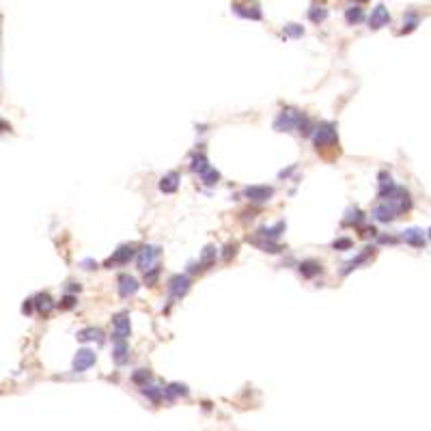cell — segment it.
<instances>
[{
  "label": "cell",
  "mask_w": 431,
  "mask_h": 431,
  "mask_svg": "<svg viewBox=\"0 0 431 431\" xmlns=\"http://www.w3.org/2000/svg\"><path fill=\"white\" fill-rule=\"evenodd\" d=\"M410 207H412V198L408 194V190L395 188L388 196L380 198V203L373 209V216L378 222H390V220H395L399 214L408 212Z\"/></svg>",
  "instance_id": "1"
},
{
  "label": "cell",
  "mask_w": 431,
  "mask_h": 431,
  "mask_svg": "<svg viewBox=\"0 0 431 431\" xmlns=\"http://www.w3.org/2000/svg\"><path fill=\"white\" fill-rule=\"evenodd\" d=\"M302 114L300 110L296 108H287V110H282V112L276 117V121H274V130L276 132H291V130H296L298 123L302 121Z\"/></svg>",
  "instance_id": "2"
},
{
  "label": "cell",
  "mask_w": 431,
  "mask_h": 431,
  "mask_svg": "<svg viewBox=\"0 0 431 431\" xmlns=\"http://www.w3.org/2000/svg\"><path fill=\"white\" fill-rule=\"evenodd\" d=\"M336 125L332 123H319L315 127V132H313V142L317 149H324V147H330V145H334L336 142Z\"/></svg>",
  "instance_id": "3"
},
{
  "label": "cell",
  "mask_w": 431,
  "mask_h": 431,
  "mask_svg": "<svg viewBox=\"0 0 431 431\" xmlns=\"http://www.w3.org/2000/svg\"><path fill=\"white\" fill-rule=\"evenodd\" d=\"M244 196L252 200V203H268L274 196V188L270 186H248L244 190Z\"/></svg>",
  "instance_id": "4"
},
{
  "label": "cell",
  "mask_w": 431,
  "mask_h": 431,
  "mask_svg": "<svg viewBox=\"0 0 431 431\" xmlns=\"http://www.w3.org/2000/svg\"><path fill=\"white\" fill-rule=\"evenodd\" d=\"M112 326H114V332H112L114 343L117 341H125V338L130 336V313H119L112 319Z\"/></svg>",
  "instance_id": "5"
},
{
  "label": "cell",
  "mask_w": 431,
  "mask_h": 431,
  "mask_svg": "<svg viewBox=\"0 0 431 431\" xmlns=\"http://www.w3.org/2000/svg\"><path fill=\"white\" fill-rule=\"evenodd\" d=\"M158 256H160V248H158V246H145V248L138 252V268L142 272L155 268Z\"/></svg>",
  "instance_id": "6"
},
{
  "label": "cell",
  "mask_w": 431,
  "mask_h": 431,
  "mask_svg": "<svg viewBox=\"0 0 431 431\" xmlns=\"http://www.w3.org/2000/svg\"><path fill=\"white\" fill-rule=\"evenodd\" d=\"M401 240L410 246H414V248H423L427 244V235L423 228H406V231L401 233Z\"/></svg>",
  "instance_id": "7"
},
{
  "label": "cell",
  "mask_w": 431,
  "mask_h": 431,
  "mask_svg": "<svg viewBox=\"0 0 431 431\" xmlns=\"http://www.w3.org/2000/svg\"><path fill=\"white\" fill-rule=\"evenodd\" d=\"M388 22H390V13H388V9L384 7V5H378V7L373 9L371 17H369V28L378 31V28H382V26H386Z\"/></svg>",
  "instance_id": "8"
},
{
  "label": "cell",
  "mask_w": 431,
  "mask_h": 431,
  "mask_svg": "<svg viewBox=\"0 0 431 431\" xmlns=\"http://www.w3.org/2000/svg\"><path fill=\"white\" fill-rule=\"evenodd\" d=\"M138 280H136L134 276H130V274H121L119 276V296L121 298H130L134 296L136 291H138Z\"/></svg>",
  "instance_id": "9"
},
{
  "label": "cell",
  "mask_w": 431,
  "mask_h": 431,
  "mask_svg": "<svg viewBox=\"0 0 431 431\" xmlns=\"http://www.w3.org/2000/svg\"><path fill=\"white\" fill-rule=\"evenodd\" d=\"M93 364H95V354L91 352V350H80L76 354V358H73V371L82 373V371L91 369Z\"/></svg>",
  "instance_id": "10"
},
{
  "label": "cell",
  "mask_w": 431,
  "mask_h": 431,
  "mask_svg": "<svg viewBox=\"0 0 431 431\" xmlns=\"http://www.w3.org/2000/svg\"><path fill=\"white\" fill-rule=\"evenodd\" d=\"M168 289H170V296H173V298L186 296L188 289H190V278H188V276H181V274H177V276L170 278Z\"/></svg>",
  "instance_id": "11"
},
{
  "label": "cell",
  "mask_w": 431,
  "mask_h": 431,
  "mask_svg": "<svg viewBox=\"0 0 431 431\" xmlns=\"http://www.w3.org/2000/svg\"><path fill=\"white\" fill-rule=\"evenodd\" d=\"M134 254H136V252H134V246H121V248H119V250L106 261V265H119V263L123 265V263L130 261Z\"/></svg>",
  "instance_id": "12"
},
{
  "label": "cell",
  "mask_w": 431,
  "mask_h": 431,
  "mask_svg": "<svg viewBox=\"0 0 431 431\" xmlns=\"http://www.w3.org/2000/svg\"><path fill=\"white\" fill-rule=\"evenodd\" d=\"M285 231V222H276L274 226H263L259 228V240H265V242H274V240H278L280 233Z\"/></svg>",
  "instance_id": "13"
},
{
  "label": "cell",
  "mask_w": 431,
  "mask_h": 431,
  "mask_svg": "<svg viewBox=\"0 0 431 431\" xmlns=\"http://www.w3.org/2000/svg\"><path fill=\"white\" fill-rule=\"evenodd\" d=\"M233 13L246 17V20H261V11L259 7H242V5H233Z\"/></svg>",
  "instance_id": "14"
},
{
  "label": "cell",
  "mask_w": 431,
  "mask_h": 431,
  "mask_svg": "<svg viewBox=\"0 0 431 431\" xmlns=\"http://www.w3.org/2000/svg\"><path fill=\"white\" fill-rule=\"evenodd\" d=\"M179 188V173H168L166 177H162L160 181V190L170 194V192H175Z\"/></svg>",
  "instance_id": "15"
},
{
  "label": "cell",
  "mask_w": 431,
  "mask_h": 431,
  "mask_svg": "<svg viewBox=\"0 0 431 431\" xmlns=\"http://www.w3.org/2000/svg\"><path fill=\"white\" fill-rule=\"evenodd\" d=\"M319 272H322V263H317V261H302L300 263V274L304 278H313Z\"/></svg>",
  "instance_id": "16"
},
{
  "label": "cell",
  "mask_w": 431,
  "mask_h": 431,
  "mask_svg": "<svg viewBox=\"0 0 431 431\" xmlns=\"http://www.w3.org/2000/svg\"><path fill=\"white\" fill-rule=\"evenodd\" d=\"M112 356H114V360H117L119 364H123L127 358H130V345H127L125 341H117V343H114Z\"/></svg>",
  "instance_id": "17"
},
{
  "label": "cell",
  "mask_w": 431,
  "mask_h": 431,
  "mask_svg": "<svg viewBox=\"0 0 431 431\" xmlns=\"http://www.w3.org/2000/svg\"><path fill=\"white\" fill-rule=\"evenodd\" d=\"M102 336H104V332L99 328H84L78 332L80 341H102Z\"/></svg>",
  "instance_id": "18"
},
{
  "label": "cell",
  "mask_w": 431,
  "mask_h": 431,
  "mask_svg": "<svg viewBox=\"0 0 431 431\" xmlns=\"http://www.w3.org/2000/svg\"><path fill=\"white\" fill-rule=\"evenodd\" d=\"M326 15H328V11H326L324 5H313L308 9V20L315 22V24H322L326 20Z\"/></svg>",
  "instance_id": "19"
},
{
  "label": "cell",
  "mask_w": 431,
  "mask_h": 431,
  "mask_svg": "<svg viewBox=\"0 0 431 431\" xmlns=\"http://www.w3.org/2000/svg\"><path fill=\"white\" fill-rule=\"evenodd\" d=\"M33 304L37 306V310H41V313H50L52 306H54L48 293H39V296H37V298L33 300Z\"/></svg>",
  "instance_id": "20"
},
{
  "label": "cell",
  "mask_w": 431,
  "mask_h": 431,
  "mask_svg": "<svg viewBox=\"0 0 431 431\" xmlns=\"http://www.w3.org/2000/svg\"><path fill=\"white\" fill-rule=\"evenodd\" d=\"M162 395L166 397V399H175L177 395H188V388L183 386V384H170L168 388L162 390Z\"/></svg>",
  "instance_id": "21"
},
{
  "label": "cell",
  "mask_w": 431,
  "mask_h": 431,
  "mask_svg": "<svg viewBox=\"0 0 431 431\" xmlns=\"http://www.w3.org/2000/svg\"><path fill=\"white\" fill-rule=\"evenodd\" d=\"M345 20H347V24H360V22L364 20V11H362L360 7H352V9H347Z\"/></svg>",
  "instance_id": "22"
},
{
  "label": "cell",
  "mask_w": 431,
  "mask_h": 431,
  "mask_svg": "<svg viewBox=\"0 0 431 431\" xmlns=\"http://www.w3.org/2000/svg\"><path fill=\"white\" fill-rule=\"evenodd\" d=\"M347 218L343 220V224H360L362 220H364V216H362V212L358 207H354V209H347V214H345Z\"/></svg>",
  "instance_id": "23"
},
{
  "label": "cell",
  "mask_w": 431,
  "mask_h": 431,
  "mask_svg": "<svg viewBox=\"0 0 431 431\" xmlns=\"http://www.w3.org/2000/svg\"><path fill=\"white\" fill-rule=\"evenodd\" d=\"M200 179H203V183H205V186H214V183H218V179H220V173H218L216 168H212V166H209L207 170H203V173H200Z\"/></svg>",
  "instance_id": "24"
},
{
  "label": "cell",
  "mask_w": 431,
  "mask_h": 431,
  "mask_svg": "<svg viewBox=\"0 0 431 431\" xmlns=\"http://www.w3.org/2000/svg\"><path fill=\"white\" fill-rule=\"evenodd\" d=\"M142 395L149 397L153 403H160L162 401V388H155V386H142Z\"/></svg>",
  "instance_id": "25"
},
{
  "label": "cell",
  "mask_w": 431,
  "mask_h": 431,
  "mask_svg": "<svg viewBox=\"0 0 431 431\" xmlns=\"http://www.w3.org/2000/svg\"><path fill=\"white\" fill-rule=\"evenodd\" d=\"M216 248L214 246H207L205 248V252H203V256H200V265H212L214 261H216Z\"/></svg>",
  "instance_id": "26"
},
{
  "label": "cell",
  "mask_w": 431,
  "mask_h": 431,
  "mask_svg": "<svg viewBox=\"0 0 431 431\" xmlns=\"http://www.w3.org/2000/svg\"><path fill=\"white\" fill-rule=\"evenodd\" d=\"M209 168V164H207V160H205V155H196L194 160H192V170H196L198 175L203 170H207Z\"/></svg>",
  "instance_id": "27"
},
{
  "label": "cell",
  "mask_w": 431,
  "mask_h": 431,
  "mask_svg": "<svg viewBox=\"0 0 431 431\" xmlns=\"http://www.w3.org/2000/svg\"><path fill=\"white\" fill-rule=\"evenodd\" d=\"M250 242H252L254 246H259V248L265 250V252H278V250H280L274 242H265V240H250Z\"/></svg>",
  "instance_id": "28"
},
{
  "label": "cell",
  "mask_w": 431,
  "mask_h": 431,
  "mask_svg": "<svg viewBox=\"0 0 431 431\" xmlns=\"http://www.w3.org/2000/svg\"><path fill=\"white\" fill-rule=\"evenodd\" d=\"M369 254H371V250H366L364 254H360V256H358V259H354L352 263H347V268L343 270V274H350L352 270H356V268H358V265H360L362 261H366V256H369Z\"/></svg>",
  "instance_id": "29"
},
{
  "label": "cell",
  "mask_w": 431,
  "mask_h": 431,
  "mask_svg": "<svg viewBox=\"0 0 431 431\" xmlns=\"http://www.w3.org/2000/svg\"><path fill=\"white\" fill-rule=\"evenodd\" d=\"M304 35V28L300 24H289L285 26V37H302Z\"/></svg>",
  "instance_id": "30"
},
{
  "label": "cell",
  "mask_w": 431,
  "mask_h": 431,
  "mask_svg": "<svg viewBox=\"0 0 431 431\" xmlns=\"http://www.w3.org/2000/svg\"><path fill=\"white\" fill-rule=\"evenodd\" d=\"M149 378H151V373H149V371H145V369L136 371V373L132 375V380H134L136 384H145V382H149Z\"/></svg>",
  "instance_id": "31"
},
{
  "label": "cell",
  "mask_w": 431,
  "mask_h": 431,
  "mask_svg": "<svg viewBox=\"0 0 431 431\" xmlns=\"http://www.w3.org/2000/svg\"><path fill=\"white\" fill-rule=\"evenodd\" d=\"M352 244H354V242L350 240V237H341V240H336L332 246H334L336 250H347V248H352Z\"/></svg>",
  "instance_id": "32"
},
{
  "label": "cell",
  "mask_w": 431,
  "mask_h": 431,
  "mask_svg": "<svg viewBox=\"0 0 431 431\" xmlns=\"http://www.w3.org/2000/svg\"><path fill=\"white\" fill-rule=\"evenodd\" d=\"M416 24H418V17H416L414 13H412V15H410V20H408V24L403 26V31H401V33H410V31H414V28H416Z\"/></svg>",
  "instance_id": "33"
},
{
  "label": "cell",
  "mask_w": 431,
  "mask_h": 431,
  "mask_svg": "<svg viewBox=\"0 0 431 431\" xmlns=\"http://www.w3.org/2000/svg\"><path fill=\"white\" fill-rule=\"evenodd\" d=\"M73 306H76V298H73V296H65V298H63L61 308H73Z\"/></svg>",
  "instance_id": "34"
},
{
  "label": "cell",
  "mask_w": 431,
  "mask_h": 431,
  "mask_svg": "<svg viewBox=\"0 0 431 431\" xmlns=\"http://www.w3.org/2000/svg\"><path fill=\"white\" fill-rule=\"evenodd\" d=\"M22 313H33V300H26V304L22 306Z\"/></svg>",
  "instance_id": "35"
},
{
  "label": "cell",
  "mask_w": 431,
  "mask_h": 431,
  "mask_svg": "<svg viewBox=\"0 0 431 431\" xmlns=\"http://www.w3.org/2000/svg\"><path fill=\"white\" fill-rule=\"evenodd\" d=\"M235 250H237V246H226V252H224V259H228L231 254H235Z\"/></svg>",
  "instance_id": "36"
},
{
  "label": "cell",
  "mask_w": 431,
  "mask_h": 431,
  "mask_svg": "<svg viewBox=\"0 0 431 431\" xmlns=\"http://www.w3.org/2000/svg\"><path fill=\"white\" fill-rule=\"evenodd\" d=\"M84 265H87V270H93L95 263H93V261H84ZM95 268H97V265H95Z\"/></svg>",
  "instance_id": "37"
},
{
  "label": "cell",
  "mask_w": 431,
  "mask_h": 431,
  "mask_svg": "<svg viewBox=\"0 0 431 431\" xmlns=\"http://www.w3.org/2000/svg\"><path fill=\"white\" fill-rule=\"evenodd\" d=\"M358 3H362V0H358Z\"/></svg>",
  "instance_id": "38"
}]
</instances>
